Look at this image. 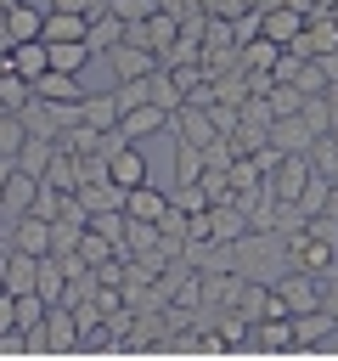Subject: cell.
Instances as JSON below:
<instances>
[{"label":"cell","mask_w":338,"mask_h":361,"mask_svg":"<svg viewBox=\"0 0 338 361\" xmlns=\"http://www.w3.org/2000/svg\"><path fill=\"white\" fill-rule=\"evenodd\" d=\"M265 175H270V186H265V192H270V203H293L315 169H310V158H304V152H282Z\"/></svg>","instance_id":"cell-1"},{"label":"cell","mask_w":338,"mask_h":361,"mask_svg":"<svg viewBox=\"0 0 338 361\" xmlns=\"http://www.w3.org/2000/svg\"><path fill=\"white\" fill-rule=\"evenodd\" d=\"M107 175H113V180H118L124 192L146 180V158L135 152V141H124V147H113V152H107Z\"/></svg>","instance_id":"cell-11"},{"label":"cell","mask_w":338,"mask_h":361,"mask_svg":"<svg viewBox=\"0 0 338 361\" xmlns=\"http://www.w3.org/2000/svg\"><path fill=\"white\" fill-rule=\"evenodd\" d=\"M79 237H84V220H68V214L51 220V254H73Z\"/></svg>","instance_id":"cell-27"},{"label":"cell","mask_w":338,"mask_h":361,"mask_svg":"<svg viewBox=\"0 0 338 361\" xmlns=\"http://www.w3.org/2000/svg\"><path fill=\"white\" fill-rule=\"evenodd\" d=\"M169 203H175L180 214H203V209H208V192H203V180H175Z\"/></svg>","instance_id":"cell-26"},{"label":"cell","mask_w":338,"mask_h":361,"mask_svg":"<svg viewBox=\"0 0 338 361\" xmlns=\"http://www.w3.org/2000/svg\"><path fill=\"white\" fill-rule=\"evenodd\" d=\"M287 322H293V350H299V344H327V338L338 333V316L321 310V305H315V310H299V316H287Z\"/></svg>","instance_id":"cell-7"},{"label":"cell","mask_w":338,"mask_h":361,"mask_svg":"<svg viewBox=\"0 0 338 361\" xmlns=\"http://www.w3.org/2000/svg\"><path fill=\"white\" fill-rule=\"evenodd\" d=\"M51 51V68H62V73H84V62L96 56L84 39H56V45H45Z\"/></svg>","instance_id":"cell-22"},{"label":"cell","mask_w":338,"mask_h":361,"mask_svg":"<svg viewBox=\"0 0 338 361\" xmlns=\"http://www.w3.org/2000/svg\"><path fill=\"white\" fill-rule=\"evenodd\" d=\"M6 68H17L23 79H39V73L51 68V51H45V39H17V45L6 51Z\"/></svg>","instance_id":"cell-14"},{"label":"cell","mask_w":338,"mask_h":361,"mask_svg":"<svg viewBox=\"0 0 338 361\" xmlns=\"http://www.w3.org/2000/svg\"><path fill=\"white\" fill-rule=\"evenodd\" d=\"M11 169H17V158H6V152H0V186H6V175H11Z\"/></svg>","instance_id":"cell-36"},{"label":"cell","mask_w":338,"mask_h":361,"mask_svg":"<svg viewBox=\"0 0 338 361\" xmlns=\"http://www.w3.org/2000/svg\"><path fill=\"white\" fill-rule=\"evenodd\" d=\"M107 62H113V73H118V79H141V73H152V68H158V51L118 39V45L107 51Z\"/></svg>","instance_id":"cell-8"},{"label":"cell","mask_w":338,"mask_h":361,"mask_svg":"<svg viewBox=\"0 0 338 361\" xmlns=\"http://www.w3.org/2000/svg\"><path fill=\"white\" fill-rule=\"evenodd\" d=\"M146 102H158L163 113H175V107H180V90H175V79H169L163 68H152V73H146Z\"/></svg>","instance_id":"cell-25"},{"label":"cell","mask_w":338,"mask_h":361,"mask_svg":"<svg viewBox=\"0 0 338 361\" xmlns=\"http://www.w3.org/2000/svg\"><path fill=\"white\" fill-rule=\"evenodd\" d=\"M175 180H203V147L180 141V164H175Z\"/></svg>","instance_id":"cell-28"},{"label":"cell","mask_w":338,"mask_h":361,"mask_svg":"<svg viewBox=\"0 0 338 361\" xmlns=\"http://www.w3.org/2000/svg\"><path fill=\"white\" fill-rule=\"evenodd\" d=\"M34 96H45V102H79V96H84V85H79V73L45 68V73L34 79Z\"/></svg>","instance_id":"cell-16"},{"label":"cell","mask_w":338,"mask_h":361,"mask_svg":"<svg viewBox=\"0 0 338 361\" xmlns=\"http://www.w3.org/2000/svg\"><path fill=\"white\" fill-rule=\"evenodd\" d=\"M321 214H332V220H338V180L327 186V203H321Z\"/></svg>","instance_id":"cell-34"},{"label":"cell","mask_w":338,"mask_h":361,"mask_svg":"<svg viewBox=\"0 0 338 361\" xmlns=\"http://www.w3.org/2000/svg\"><path fill=\"white\" fill-rule=\"evenodd\" d=\"M39 17H45L39 6H28V0H11V6H6V28H11V45H17V39H39Z\"/></svg>","instance_id":"cell-19"},{"label":"cell","mask_w":338,"mask_h":361,"mask_svg":"<svg viewBox=\"0 0 338 361\" xmlns=\"http://www.w3.org/2000/svg\"><path fill=\"white\" fill-rule=\"evenodd\" d=\"M118 39H124V23H118V17H113V11L101 6V11L90 17V28H84V45H90L96 56H107V51H113Z\"/></svg>","instance_id":"cell-18"},{"label":"cell","mask_w":338,"mask_h":361,"mask_svg":"<svg viewBox=\"0 0 338 361\" xmlns=\"http://www.w3.org/2000/svg\"><path fill=\"white\" fill-rule=\"evenodd\" d=\"M23 135H28V130H23V118H17V113H0V152H6V158H17Z\"/></svg>","instance_id":"cell-29"},{"label":"cell","mask_w":338,"mask_h":361,"mask_svg":"<svg viewBox=\"0 0 338 361\" xmlns=\"http://www.w3.org/2000/svg\"><path fill=\"white\" fill-rule=\"evenodd\" d=\"M163 209H169V192H158L152 180H141V186L124 192V214H135V220H158Z\"/></svg>","instance_id":"cell-17"},{"label":"cell","mask_w":338,"mask_h":361,"mask_svg":"<svg viewBox=\"0 0 338 361\" xmlns=\"http://www.w3.org/2000/svg\"><path fill=\"white\" fill-rule=\"evenodd\" d=\"M51 152H56V141H45V135H23V147H17V169H28V175H45Z\"/></svg>","instance_id":"cell-24"},{"label":"cell","mask_w":338,"mask_h":361,"mask_svg":"<svg viewBox=\"0 0 338 361\" xmlns=\"http://www.w3.org/2000/svg\"><path fill=\"white\" fill-rule=\"evenodd\" d=\"M34 192H39V175H28V169H11V175H6V186H0V220H17V214H28Z\"/></svg>","instance_id":"cell-5"},{"label":"cell","mask_w":338,"mask_h":361,"mask_svg":"<svg viewBox=\"0 0 338 361\" xmlns=\"http://www.w3.org/2000/svg\"><path fill=\"white\" fill-rule=\"evenodd\" d=\"M34 293H39L45 305H68V259H62V254H39Z\"/></svg>","instance_id":"cell-3"},{"label":"cell","mask_w":338,"mask_h":361,"mask_svg":"<svg viewBox=\"0 0 338 361\" xmlns=\"http://www.w3.org/2000/svg\"><path fill=\"white\" fill-rule=\"evenodd\" d=\"M84 28H90L84 11H56V6H51V11L39 17V39H45V45H56V39H84Z\"/></svg>","instance_id":"cell-10"},{"label":"cell","mask_w":338,"mask_h":361,"mask_svg":"<svg viewBox=\"0 0 338 361\" xmlns=\"http://www.w3.org/2000/svg\"><path fill=\"white\" fill-rule=\"evenodd\" d=\"M39 316H45V299H39L34 288H28V293H17V327H34Z\"/></svg>","instance_id":"cell-31"},{"label":"cell","mask_w":338,"mask_h":361,"mask_svg":"<svg viewBox=\"0 0 338 361\" xmlns=\"http://www.w3.org/2000/svg\"><path fill=\"white\" fill-rule=\"evenodd\" d=\"M6 237H11V248H23V254H51V220H39V214L6 220Z\"/></svg>","instance_id":"cell-2"},{"label":"cell","mask_w":338,"mask_h":361,"mask_svg":"<svg viewBox=\"0 0 338 361\" xmlns=\"http://www.w3.org/2000/svg\"><path fill=\"white\" fill-rule=\"evenodd\" d=\"M34 271H39V254L11 248V254L0 259V288H6V293H28V288H34Z\"/></svg>","instance_id":"cell-12"},{"label":"cell","mask_w":338,"mask_h":361,"mask_svg":"<svg viewBox=\"0 0 338 361\" xmlns=\"http://www.w3.org/2000/svg\"><path fill=\"white\" fill-rule=\"evenodd\" d=\"M34 96V79H23L17 68L0 62V113H23V102Z\"/></svg>","instance_id":"cell-21"},{"label":"cell","mask_w":338,"mask_h":361,"mask_svg":"<svg viewBox=\"0 0 338 361\" xmlns=\"http://www.w3.org/2000/svg\"><path fill=\"white\" fill-rule=\"evenodd\" d=\"M113 102H118V113H124V107H135V102H146V73H141V79H118Z\"/></svg>","instance_id":"cell-30"},{"label":"cell","mask_w":338,"mask_h":361,"mask_svg":"<svg viewBox=\"0 0 338 361\" xmlns=\"http://www.w3.org/2000/svg\"><path fill=\"white\" fill-rule=\"evenodd\" d=\"M163 124H169V113H163L158 102H135V107L118 113V135H124V141H141V135H152V130H163Z\"/></svg>","instance_id":"cell-6"},{"label":"cell","mask_w":338,"mask_h":361,"mask_svg":"<svg viewBox=\"0 0 338 361\" xmlns=\"http://www.w3.org/2000/svg\"><path fill=\"white\" fill-rule=\"evenodd\" d=\"M11 51V28H6V6H0V56Z\"/></svg>","instance_id":"cell-35"},{"label":"cell","mask_w":338,"mask_h":361,"mask_svg":"<svg viewBox=\"0 0 338 361\" xmlns=\"http://www.w3.org/2000/svg\"><path fill=\"white\" fill-rule=\"evenodd\" d=\"M39 327H45V350H56V355L79 344V322H73V305H45Z\"/></svg>","instance_id":"cell-4"},{"label":"cell","mask_w":338,"mask_h":361,"mask_svg":"<svg viewBox=\"0 0 338 361\" xmlns=\"http://www.w3.org/2000/svg\"><path fill=\"white\" fill-rule=\"evenodd\" d=\"M79 124H90V130H118V102H113V90H84L79 96Z\"/></svg>","instance_id":"cell-9"},{"label":"cell","mask_w":338,"mask_h":361,"mask_svg":"<svg viewBox=\"0 0 338 361\" xmlns=\"http://www.w3.org/2000/svg\"><path fill=\"white\" fill-rule=\"evenodd\" d=\"M73 254H79L90 271H96V265H107V259H124V254H118V243H113V237H101V231H90V226H84V237H79V248H73Z\"/></svg>","instance_id":"cell-23"},{"label":"cell","mask_w":338,"mask_h":361,"mask_svg":"<svg viewBox=\"0 0 338 361\" xmlns=\"http://www.w3.org/2000/svg\"><path fill=\"white\" fill-rule=\"evenodd\" d=\"M152 6H158V0H107V11H113L118 23H141Z\"/></svg>","instance_id":"cell-32"},{"label":"cell","mask_w":338,"mask_h":361,"mask_svg":"<svg viewBox=\"0 0 338 361\" xmlns=\"http://www.w3.org/2000/svg\"><path fill=\"white\" fill-rule=\"evenodd\" d=\"M248 344H259V350H293V322L287 316H259V322H248Z\"/></svg>","instance_id":"cell-15"},{"label":"cell","mask_w":338,"mask_h":361,"mask_svg":"<svg viewBox=\"0 0 338 361\" xmlns=\"http://www.w3.org/2000/svg\"><path fill=\"white\" fill-rule=\"evenodd\" d=\"M11 327H17V293L0 288V333H11Z\"/></svg>","instance_id":"cell-33"},{"label":"cell","mask_w":338,"mask_h":361,"mask_svg":"<svg viewBox=\"0 0 338 361\" xmlns=\"http://www.w3.org/2000/svg\"><path fill=\"white\" fill-rule=\"evenodd\" d=\"M39 180H45V186H56V192H73V186H79V158H73L68 147H56Z\"/></svg>","instance_id":"cell-20"},{"label":"cell","mask_w":338,"mask_h":361,"mask_svg":"<svg viewBox=\"0 0 338 361\" xmlns=\"http://www.w3.org/2000/svg\"><path fill=\"white\" fill-rule=\"evenodd\" d=\"M141 28H146V45H152L158 56H163V51H169V45L180 39V17H175L169 6H152V11L141 17Z\"/></svg>","instance_id":"cell-13"}]
</instances>
